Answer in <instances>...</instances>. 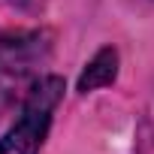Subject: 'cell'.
Listing matches in <instances>:
<instances>
[{
  "label": "cell",
  "instance_id": "6da1fadb",
  "mask_svg": "<svg viewBox=\"0 0 154 154\" xmlns=\"http://www.w3.org/2000/svg\"><path fill=\"white\" fill-rule=\"evenodd\" d=\"M60 97H63V79H57V75L36 79L24 94L21 118L0 139V154H39Z\"/></svg>",
  "mask_w": 154,
  "mask_h": 154
},
{
  "label": "cell",
  "instance_id": "7a4b0ae2",
  "mask_svg": "<svg viewBox=\"0 0 154 154\" xmlns=\"http://www.w3.org/2000/svg\"><path fill=\"white\" fill-rule=\"evenodd\" d=\"M48 36L39 30H18L0 36V112L36 82V66L48 57Z\"/></svg>",
  "mask_w": 154,
  "mask_h": 154
},
{
  "label": "cell",
  "instance_id": "3957f363",
  "mask_svg": "<svg viewBox=\"0 0 154 154\" xmlns=\"http://www.w3.org/2000/svg\"><path fill=\"white\" fill-rule=\"evenodd\" d=\"M115 75H118V51H115L112 45H106V48H100V51L91 57V63L82 69L79 82H75V91H79V94H91V91H97V88L112 85Z\"/></svg>",
  "mask_w": 154,
  "mask_h": 154
}]
</instances>
